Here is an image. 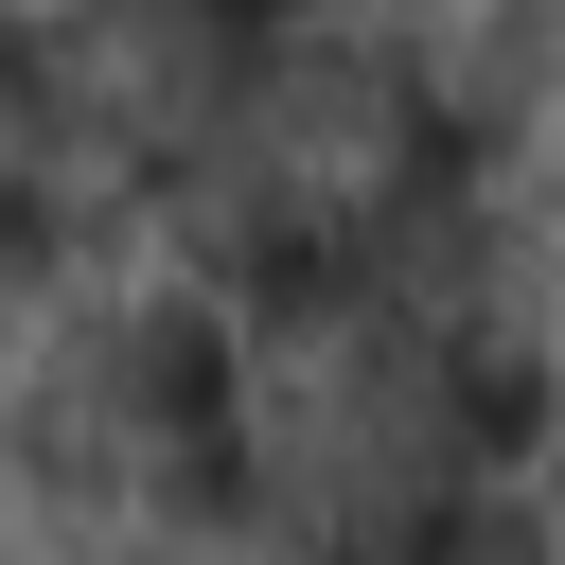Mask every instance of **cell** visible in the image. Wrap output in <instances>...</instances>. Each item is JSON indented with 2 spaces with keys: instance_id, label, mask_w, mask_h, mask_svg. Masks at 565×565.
Returning <instances> with one entry per match:
<instances>
[{
  "instance_id": "obj_1",
  "label": "cell",
  "mask_w": 565,
  "mask_h": 565,
  "mask_svg": "<svg viewBox=\"0 0 565 565\" xmlns=\"http://www.w3.org/2000/svg\"><path fill=\"white\" fill-rule=\"evenodd\" d=\"M247 371L265 335L212 282H71L0 388V477L18 512L71 530H194V547H265V477H247Z\"/></svg>"
},
{
  "instance_id": "obj_2",
  "label": "cell",
  "mask_w": 565,
  "mask_h": 565,
  "mask_svg": "<svg viewBox=\"0 0 565 565\" xmlns=\"http://www.w3.org/2000/svg\"><path fill=\"white\" fill-rule=\"evenodd\" d=\"M247 477H265V565H406L494 494L477 388L424 318L353 300L318 335H265L247 371Z\"/></svg>"
},
{
  "instance_id": "obj_3",
  "label": "cell",
  "mask_w": 565,
  "mask_h": 565,
  "mask_svg": "<svg viewBox=\"0 0 565 565\" xmlns=\"http://www.w3.org/2000/svg\"><path fill=\"white\" fill-rule=\"evenodd\" d=\"M282 18L300 0H88V18H35V159H71L124 212H159L230 141V106H247Z\"/></svg>"
},
{
  "instance_id": "obj_4",
  "label": "cell",
  "mask_w": 565,
  "mask_h": 565,
  "mask_svg": "<svg viewBox=\"0 0 565 565\" xmlns=\"http://www.w3.org/2000/svg\"><path fill=\"white\" fill-rule=\"evenodd\" d=\"M106 230H124V194H88V177L35 159V141H0V300H71Z\"/></svg>"
},
{
  "instance_id": "obj_5",
  "label": "cell",
  "mask_w": 565,
  "mask_h": 565,
  "mask_svg": "<svg viewBox=\"0 0 565 565\" xmlns=\"http://www.w3.org/2000/svg\"><path fill=\"white\" fill-rule=\"evenodd\" d=\"M530 177H547V212H565V124H547V159H530Z\"/></svg>"
},
{
  "instance_id": "obj_6",
  "label": "cell",
  "mask_w": 565,
  "mask_h": 565,
  "mask_svg": "<svg viewBox=\"0 0 565 565\" xmlns=\"http://www.w3.org/2000/svg\"><path fill=\"white\" fill-rule=\"evenodd\" d=\"M353 18H459V0H353Z\"/></svg>"
},
{
  "instance_id": "obj_7",
  "label": "cell",
  "mask_w": 565,
  "mask_h": 565,
  "mask_svg": "<svg viewBox=\"0 0 565 565\" xmlns=\"http://www.w3.org/2000/svg\"><path fill=\"white\" fill-rule=\"evenodd\" d=\"M0 494H18V477H0Z\"/></svg>"
}]
</instances>
